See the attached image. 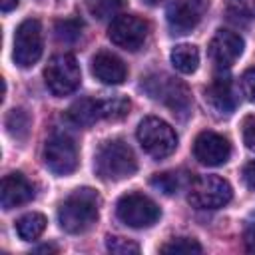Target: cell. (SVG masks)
Returning a JSON list of instances; mask_svg holds the SVG:
<instances>
[{"label":"cell","instance_id":"cell-1","mask_svg":"<svg viewBox=\"0 0 255 255\" xmlns=\"http://www.w3.org/2000/svg\"><path fill=\"white\" fill-rule=\"evenodd\" d=\"M100 215V195L90 187L72 191L58 207V221L68 233L88 231Z\"/></svg>","mask_w":255,"mask_h":255},{"label":"cell","instance_id":"cell-2","mask_svg":"<svg viewBox=\"0 0 255 255\" xmlns=\"http://www.w3.org/2000/svg\"><path fill=\"white\" fill-rule=\"evenodd\" d=\"M141 90L155 102H161L181 122L191 114V94L187 86L169 74H149L141 82Z\"/></svg>","mask_w":255,"mask_h":255},{"label":"cell","instance_id":"cell-3","mask_svg":"<svg viewBox=\"0 0 255 255\" xmlns=\"http://www.w3.org/2000/svg\"><path fill=\"white\" fill-rule=\"evenodd\" d=\"M94 169L104 181H120L135 173L137 161L133 149L124 139H108L100 143L94 155Z\"/></svg>","mask_w":255,"mask_h":255},{"label":"cell","instance_id":"cell-4","mask_svg":"<svg viewBox=\"0 0 255 255\" xmlns=\"http://www.w3.org/2000/svg\"><path fill=\"white\" fill-rule=\"evenodd\" d=\"M137 141H139L141 149L155 159H163V157L171 155L177 147V135H175L173 128L155 116H147L139 122Z\"/></svg>","mask_w":255,"mask_h":255},{"label":"cell","instance_id":"cell-5","mask_svg":"<svg viewBox=\"0 0 255 255\" xmlns=\"http://www.w3.org/2000/svg\"><path fill=\"white\" fill-rule=\"evenodd\" d=\"M187 191V199L195 209H219L233 197L229 181L219 175H199L191 181Z\"/></svg>","mask_w":255,"mask_h":255},{"label":"cell","instance_id":"cell-6","mask_svg":"<svg viewBox=\"0 0 255 255\" xmlns=\"http://www.w3.org/2000/svg\"><path fill=\"white\" fill-rule=\"evenodd\" d=\"M116 213L120 217V221H124L128 227L133 229H145L151 227L153 223H157L161 211L157 207V203L143 195V193H126L118 199L116 205Z\"/></svg>","mask_w":255,"mask_h":255},{"label":"cell","instance_id":"cell-7","mask_svg":"<svg viewBox=\"0 0 255 255\" xmlns=\"http://www.w3.org/2000/svg\"><path fill=\"white\" fill-rule=\"evenodd\" d=\"M44 82L54 96H68L76 92L82 82V72L76 58L72 54L54 56L44 70Z\"/></svg>","mask_w":255,"mask_h":255},{"label":"cell","instance_id":"cell-8","mask_svg":"<svg viewBox=\"0 0 255 255\" xmlns=\"http://www.w3.org/2000/svg\"><path fill=\"white\" fill-rule=\"evenodd\" d=\"M42 26L36 18L24 20L14 34V62L20 68H30L34 66L40 56H42Z\"/></svg>","mask_w":255,"mask_h":255},{"label":"cell","instance_id":"cell-9","mask_svg":"<svg viewBox=\"0 0 255 255\" xmlns=\"http://www.w3.org/2000/svg\"><path fill=\"white\" fill-rule=\"evenodd\" d=\"M147 22L135 14H120L112 20L108 28V38L118 48H124L128 52H135L143 46L147 38Z\"/></svg>","mask_w":255,"mask_h":255},{"label":"cell","instance_id":"cell-10","mask_svg":"<svg viewBox=\"0 0 255 255\" xmlns=\"http://www.w3.org/2000/svg\"><path fill=\"white\" fill-rule=\"evenodd\" d=\"M44 163L56 175H70L78 167V149L70 135L54 133L44 145Z\"/></svg>","mask_w":255,"mask_h":255},{"label":"cell","instance_id":"cell-11","mask_svg":"<svg viewBox=\"0 0 255 255\" xmlns=\"http://www.w3.org/2000/svg\"><path fill=\"white\" fill-rule=\"evenodd\" d=\"M209 8V0H171L165 18L171 34L183 36L189 34L203 18V14Z\"/></svg>","mask_w":255,"mask_h":255},{"label":"cell","instance_id":"cell-12","mask_svg":"<svg viewBox=\"0 0 255 255\" xmlns=\"http://www.w3.org/2000/svg\"><path fill=\"white\" fill-rule=\"evenodd\" d=\"M193 155L199 163L215 167L229 159L231 155V143L227 137L215 131H201L193 141Z\"/></svg>","mask_w":255,"mask_h":255},{"label":"cell","instance_id":"cell-13","mask_svg":"<svg viewBox=\"0 0 255 255\" xmlns=\"http://www.w3.org/2000/svg\"><path fill=\"white\" fill-rule=\"evenodd\" d=\"M243 38L231 30H217L209 42V58L221 70L231 68L243 54Z\"/></svg>","mask_w":255,"mask_h":255},{"label":"cell","instance_id":"cell-14","mask_svg":"<svg viewBox=\"0 0 255 255\" xmlns=\"http://www.w3.org/2000/svg\"><path fill=\"white\" fill-rule=\"evenodd\" d=\"M205 102L221 116H229L235 106H237V98H235V90H233V82L229 76L221 74L215 76L209 86L205 88Z\"/></svg>","mask_w":255,"mask_h":255},{"label":"cell","instance_id":"cell-15","mask_svg":"<svg viewBox=\"0 0 255 255\" xmlns=\"http://www.w3.org/2000/svg\"><path fill=\"white\" fill-rule=\"evenodd\" d=\"M32 197H34V187L26 179V175H22L20 171L4 175L2 189H0V203L6 211L28 203Z\"/></svg>","mask_w":255,"mask_h":255},{"label":"cell","instance_id":"cell-16","mask_svg":"<svg viewBox=\"0 0 255 255\" xmlns=\"http://www.w3.org/2000/svg\"><path fill=\"white\" fill-rule=\"evenodd\" d=\"M92 74L108 86H118L126 80L128 76V68L126 64L112 52H100L94 56L92 60Z\"/></svg>","mask_w":255,"mask_h":255},{"label":"cell","instance_id":"cell-17","mask_svg":"<svg viewBox=\"0 0 255 255\" xmlns=\"http://www.w3.org/2000/svg\"><path fill=\"white\" fill-rule=\"evenodd\" d=\"M68 120L80 128H90L104 118V100L82 98L68 108Z\"/></svg>","mask_w":255,"mask_h":255},{"label":"cell","instance_id":"cell-18","mask_svg":"<svg viewBox=\"0 0 255 255\" xmlns=\"http://www.w3.org/2000/svg\"><path fill=\"white\" fill-rule=\"evenodd\" d=\"M191 173L185 169H171V171H163V173H155L149 183L151 187H155L157 191L165 193V195H175L183 189H189L191 185Z\"/></svg>","mask_w":255,"mask_h":255},{"label":"cell","instance_id":"cell-19","mask_svg":"<svg viewBox=\"0 0 255 255\" xmlns=\"http://www.w3.org/2000/svg\"><path fill=\"white\" fill-rule=\"evenodd\" d=\"M171 64L181 74H193L199 66V50L191 44H179L171 50Z\"/></svg>","mask_w":255,"mask_h":255},{"label":"cell","instance_id":"cell-20","mask_svg":"<svg viewBox=\"0 0 255 255\" xmlns=\"http://www.w3.org/2000/svg\"><path fill=\"white\" fill-rule=\"evenodd\" d=\"M46 229V217L42 213H26L16 221V233L20 235V239L24 241H34L42 235V231Z\"/></svg>","mask_w":255,"mask_h":255},{"label":"cell","instance_id":"cell-21","mask_svg":"<svg viewBox=\"0 0 255 255\" xmlns=\"http://www.w3.org/2000/svg\"><path fill=\"white\" fill-rule=\"evenodd\" d=\"M30 124H32V120H30L28 112L22 110V108H14V110H10L8 116H6L8 133H10L12 137H16V139H24V137L28 135Z\"/></svg>","mask_w":255,"mask_h":255},{"label":"cell","instance_id":"cell-22","mask_svg":"<svg viewBox=\"0 0 255 255\" xmlns=\"http://www.w3.org/2000/svg\"><path fill=\"white\" fill-rule=\"evenodd\" d=\"M56 38L60 42H76L82 34V22L78 18H66V20H58L56 22Z\"/></svg>","mask_w":255,"mask_h":255},{"label":"cell","instance_id":"cell-23","mask_svg":"<svg viewBox=\"0 0 255 255\" xmlns=\"http://www.w3.org/2000/svg\"><path fill=\"white\" fill-rule=\"evenodd\" d=\"M122 6H124V0H92L90 12L98 20H108V18H116Z\"/></svg>","mask_w":255,"mask_h":255},{"label":"cell","instance_id":"cell-24","mask_svg":"<svg viewBox=\"0 0 255 255\" xmlns=\"http://www.w3.org/2000/svg\"><path fill=\"white\" fill-rule=\"evenodd\" d=\"M159 251L161 253H201L203 247L191 237H175L165 245H161Z\"/></svg>","mask_w":255,"mask_h":255},{"label":"cell","instance_id":"cell-25","mask_svg":"<svg viewBox=\"0 0 255 255\" xmlns=\"http://www.w3.org/2000/svg\"><path fill=\"white\" fill-rule=\"evenodd\" d=\"M131 104L128 98H112V100H104V118L106 120H122L128 116Z\"/></svg>","mask_w":255,"mask_h":255},{"label":"cell","instance_id":"cell-26","mask_svg":"<svg viewBox=\"0 0 255 255\" xmlns=\"http://www.w3.org/2000/svg\"><path fill=\"white\" fill-rule=\"evenodd\" d=\"M106 247L108 251L116 253V255H128V253H139V245L129 241V239H124V237H114L110 235L106 239Z\"/></svg>","mask_w":255,"mask_h":255},{"label":"cell","instance_id":"cell-27","mask_svg":"<svg viewBox=\"0 0 255 255\" xmlns=\"http://www.w3.org/2000/svg\"><path fill=\"white\" fill-rule=\"evenodd\" d=\"M229 14L237 20H253L255 0H229Z\"/></svg>","mask_w":255,"mask_h":255},{"label":"cell","instance_id":"cell-28","mask_svg":"<svg viewBox=\"0 0 255 255\" xmlns=\"http://www.w3.org/2000/svg\"><path fill=\"white\" fill-rule=\"evenodd\" d=\"M241 92L251 104H255V68H249V70L243 72V76H241Z\"/></svg>","mask_w":255,"mask_h":255},{"label":"cell","instance_id":"cell-29","mask_svg":"<svg viewBox=\"0 0 255 255\" xmlns=\"http://www.w3.org/2000/svg\"><path fill=\"white\" fill-rule=\"evenodd\" d=\"M243 141L251 151H255V116H249L243 122Z\"/></svg>","mask_w":255,"mask_h":255},{"label":"cell","instance_id":"cell-30","mask_svg":"<svg viewBox=\"0 0 255 255\" xmlns=\"http://www.w3.org/2000/svg\"><path fill=\"white\" fill-rule=\"evenodd\" d=\"M243 241H245V249L255 253V211L251 213V217L247 221V227H245V233H243Z\"/></svg>","mask_w":255,"mask_h":255},{"label":"cell","instance_id":"cell-31","mask_svg":"<svg viewBox=\"0 0 255 255\" xmlns=\"http://www.w3.org/2000/svg\"><path fill=\"white\" fill-rule=\"evenodd\" d=\"M243 181H245V185H247L249 189L255 191V159L249 161V163L243 167Z\"/></svg>","mask_w":255,"mask_h":255},{"label":"cell","instance_id":"cell-32","mask_svg":"<svg viewBox=\"0 0 255 255\" xmlns=\"http://www.w3.org/2000/svg\"><path fill=\"white\" fill-rule=\"evenodd\" d=\"M18 2L20 0H0V8H2V12H10L18 6Z\"/></svg>","mask_w":255,"mask_h":255},{"label":"cell","instance_id":"cell-33","mask_svg":"<svg viewBox=\"0 0 255 255\" xmlns=\"http://www.w3.org/2000/svg\"><path fill=\"white\" fill-rule=\"evenodd\" d=\"M36 251H46V253H50V251H58L54 245H42V247H38Z\"/></svg>","mask_w":255,"mask_h":255},{"label":"cell","instance_id":"cell-34","mask_svg":"<svg viewBox=\"0 0 255 255\" xmlns=\"http://www.w3.org/2000/svg\"><path fill=\"white\" fill-rule=\"evenodd\" d=\"M143 2H145V4H149V6H153V4H159L161 0H143Z\"/></svg>","mask_w":255,"mask_h":255}]
</instances>
